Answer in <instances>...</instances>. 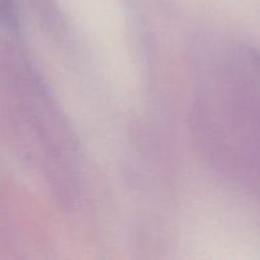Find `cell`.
Segmentation results:
<instances>
[{"mask_svg": "<svg viewBox=\"0 0 260 260\" xmlns=\"http://www.w3.org/2000/svg\"><path fill=\"white\" fill-rule=\"evenodd\" d=\"M0 22L10 28L17 27L14 0H0Z\"/></svg>", "mask_w": 260, "mask_h": 260, "instance_id": "1", "label": "cell"}]
</instances>
